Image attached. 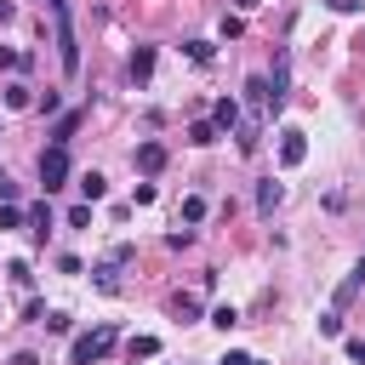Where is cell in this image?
Masks as SVG:
<instances>
[{"mask_svg": "<svg viewBox=\"0 0 365 365\" xmlns=\"http://www.w3.org/2000/svg\"><path fill=\"white\" fill-rule=\"evenodd\" d=\"M46 6H63V0H46Z\"/></svg>", "mask_w": 365, "mask_h": 365, "instance_id": "d590c367", "label": "cell"}, {"mask_svg": "<svg viewBox=\"0 0 365 365\" xmlns=\"http://www.w3.org/2000/svg\"><path fill=\"white\" fill-rule=\"evenodd\" d=\"M125 74H131V80L143 86V80L154 74V46H137V51H131V63H125Z\"/></svg>", "mask_w": 365, "mask_h": 365, "instance_id": "9c48e42d", "label": "cell"}, {"mask_svg": "<svg viewBox=\"0 0 365 365\" xmlns=\"http://www.w3.org/2000/svg\"><path fill=\"white\" fill-rule=\"evenodd\" d=\"M217 137H222V131H217L211 120H194V125H188V143H194V148H211Z\"/></svg>", "mask_w": 365, "mask_h": 365, "instance_id": "4fadbf2b", "label": "cell"}, {"mask_svg": "<svg viewBox=\"0 0 365 365\" xmlns=\"http://www.w3.org/2000/svg\"><path fill=\"white\" fill-rule=\"evenodd\" d=\"M182 51H188V63H211V57H217L211 40H182Z\"/></svg>", "mask_w": 365, "mask_h": 365, "instance_id": "e0dca14e", "label": "cell"}, {"mask_svg": "<svg viewBox=\"0 0 365 365\" xmlns=\"http://www.w3.org/2000/svg\"><path fill=\"white\" fill-rule=\"evenodd\" d=\"M182 222H205V200H200V194L182 200Z\"/></svg>", "mask_w": 365, "mask_h": 365, "instance_id": "44dd1931", "label": "cell"}, {"mask_svg": "<svg viewBox=\"0 0 365 365\" xmlns=\"http://www.w3.org/2000/svg\"><path fill=\"white\" fill-rule=\"evenodd\" d=\"M6 274H11V285H17V291H29V285H34V274H29V262H11Z\"/></svg>", "mask_w": 365, "mask_h": 365, "instance_id": "d4e9b609", "label": "cell"}, {"mask_svg": "<svg viewBox=\"0 0 365 365\" xmlns=\"http://www.w3.org/2000/svg\"><path fill=\"white\" fill-rule=\"evenodd\" d=\"M34 108H40V114H57V108H63V97H57V91H40V97H34Z\"/></svg>", "mask_w": 365, "mask_h": 365, "instance_id": "83f0119b", "label": "cell"}, {"mask_svg": "<svg viewBox=\"0 0 365 365\" xmlns=\"http://www.w3.org/2000/svg\"><path fill=\"white\" fill-rule=\"evenodd\" d=\"M68 228H91V205H68Z\"/></svg>", "mask_w": 365, "mask_h": 365, "instance_id": "f1b7e54d", "label": "cell"}, {"mask_svg": "<svg viewBox=\"0 0 365 365\" xmlns=\"http://www.w3.org/2000/svg\"><path fill=\"white\" fill-rule=\"evenodd\" d=\"M154 354H160V336H131V342H125V359H131V365H137V359H154Z\"/></svg>", "mask_w": 365, "mask_h": 365, "instance_id": "7c38bea8", "label": "cell"}, {"mask_svg": "<svg viewBox=\"0 0 365 365\" xmlns=\"http://www.w3.org/2000/svg\"><path fill=\"white\" fill-rule=\"evenodd\" d=\"M74 131H80V114H63V120H57V131H51V143H57V148H68V137H74Z\"/></svg>", "mask_w": 365, "mask_h": 365, "instance_id": "ac0fdd59", "label": "cell"}, {"mask_svg": "<svg viewBox=\"0 0 365 365\" xmlns=\"http://www.w3.org/2000/svg\"><path fill=\"white\" fill-rule=\"evenodd\" d=\"M291 97V57H274V74H268V103L279 114V103Z\"/></svg>", "mask_w": 365, "mask_h": 365, "instance_id": "5b68a950", "label": "cell"}, {"mask_svg": "<svg viewBox=\"0 0 365 365\" xmlns=\"http://www.w3.org/2000/svg\"><path fill=\"white\" fill-rule=\"evenodd\" d=\"M211 325H217V331H234V325H240V314L222 302V308H211Z\"/></svg>", "mask_w": 365, "mask_h": 365, "instance_id": "7402d4cb", "label": "cell"}, {"mask_svg": "<svg viewBox=\"0 0 365 365\" xmlns=\"http://www.w3.org/2000/svg\"><path fill=\"white\" fill-rule=\"evenodd\" d=\"M6 108H34V91H29L23 80H11V86H6Z\"/></svg>", "mask_w": 365, "mask_h": 365, "instance_id": "9a60e30c", "label": "cell"}, {"mask_svg": "<svg viewBox=\"0 0 365 365\" xmlns=\"http://www.w3.org/2000/svg\"><path fill=\"white\" fill-rule=\"evenodd\" d=\"M228 6H240V11H251V6H257V0H228Z\"/></svg>", "mask_w": 365, "mask_h": 365, "instance_id": "e575fe53", "label": "cell"}, {"mask_svg": "<svg viewBox=\"0 0 365 365\" xmlns=\"http://www.w3.org/2000/svg\"><path fill=\"white\" fill-rule=\"evenodd\" d=\"M319 336H342V308H331V314H319Z\"/></svg>", "mask_w": 365, "mask_h": 365, "instance_id": "cb8c5ba5", "label": "cell"}, {"mask_svg": "<svg viewBox=\"0 0 365 365\" xmlns=\"http://www.w3.org/2000/svg\"><path fill=\"white\" fill-rule=\"evenodd\" d=\"M108 348H114V325H97V331H86V336H74L68 365H97V359H108Z\"/></svg>", "mask_w": 365, "mask_h": 365, "instance_id": "6da1fadb", "label": "cell"}, {"mask_svg": "<svg viewBox=\"0 0 365 365\" xmlns=\"http://www.w3.org/2000/svg\"><path fill=\"white\" fill-rule=\"evenodd\" d=\"M257 131H262V120H251V125L240 120V131H234V137H240V154H251V148H257Z\"/></svg>", "mask_w": 365, "mask_h": 365, "instance_id": "ffe728a7", "label": "cell"}, {"mask_svg": "<svg viewBox=\"0 0 365 365\" xmlns=\"http://www.w3.org/2000/svg\"><path fill=\"white\" fill-rule=\"evenodd\" d=\"M63 182H68V148L51 143V148H40V188L51 194V188H63Z\"/></svg>", "mask_w": 365, "mask_h": 365, "instance_id": "3957f363", "label": "cell"}, {"mask_svg": "<svg viewBox=\"0 0 365 365\" xmlns=\"http://www.w3.org/2000/svg\"><path fill=\"white\" fill-rule=\"evenodd\" d=\"M131 160H137V171H143V177H154V171H165V143H137V154H131Z\"/></svg>", "mask_w": 365, "mask_h": 365, "instance_id": "8992f818", "label": "cell"}, {"mask_svg": "<svg viewBox=\"0 0 365 365\" xmlns=\"http://www.w3.org/2000/svg\"><path fill=\"white\" fill-rule=\"evenodd\" d=\"M171 314H177V319H200V297H182V291H177V297H171Z\"/></svg>", "mask_w": 365, "mask_h": 365, "instance_id": "d6986e66", "label": "cell"}, {"mask_svg": "<svg viewBox=\"0 0 365 365\" xmlns=\"http://www.w3.org/2000/svg\"><path fill=\"white\" fill-rule=\"evenodd\" d=\"M11 365H40V359H34V354H17V359H11Z\"/></svg>", "mask_w": 365, "mask_h": 365, "instance_id": "836d02e7", "label": "cell"}, {"mask_svg": "<svg viewBox=\"0 0 365 365\" xmlns=\"http://www.w3.org/2000/svg\"><path fill=\"white\" fill-rule=\"evenodd\" d=\"M348 359H354V365H365V336H348Z\"/></svg>", "mask_w": 365, "mask_h": 365, "instance_id": "f546056e", "label": "cell"}, {"mask_svg": "<svg viewBox=\"0 0 365 365\" xmlns=\"http://www.w3.org/2000/svg\"><path fill=\"white\" fill-rule=\"evenodd\" d=\"M354 291H365V257H359V262H354V274L336 285V308H342V302H354Z\"/></svg>", "mask_w": 365, "mask_h": 365, "instance_id": "8fae6325", "label": "cell"}, {"mask_svg": "<svg viewBox=\"0 0 365 365\" xmlns=\"http://www.w3.org/2000/svg\"><path fill=\"white\" fill-rule=\"evenodd\" d=\"M80 194H86V205L103 200V194H108V177H103V171H86V177H80Z\"/></svg>", "mask_w": 365, "mask_h": 365, "instance_id": "5bb4252c", "label": "cell"}, {"mask_svg": "<svg viewBox=\"0 0 365 365\" xmlns=\"http://www.w3.org/2000/svg\"><path fill=\"white\" fill-rule=\"evenodd\" d=\"M217 365H251V354H240V348H228V354H222Z\"/></svg>", "mask_w": 365, "mask_h": 365, "instance_id": "4dcf8cb0", "label": "cell"}, {"mask_svg": "<svg viewBox=\"0 0 365 365\" xmlns=\"http://www.w3.org/2000/svg\"><path fill=\"white\" fill-rule=\"evenodd\" d=\"M279 200H285V182H274V177H268V182H257V211H262V217H274V205H279Z\"/></svg>", "mask_w": 365, "mask_h": 365, "instance_id": "30bf717a", "label": "cell"}, {"mask_svg": "<svg viewBox=\"0 0 365 365\" xmlns=\"http://www.w3.org/2000/svg\"><path fill=\"white\" fill-rule=\"evenodd\" d=\"M57 17V57H63V74H80V40H74V17H68V0L51 6Z\"/></svg>", "mask_w": 365, "mask_h": 365, "instance_id": "7a4b0ae2", "label": "cell"}, {"mask_svg": "<svg viewBox=\"0 0 365 365\" xmlns=\"http://www.w3.org/2000/svg\"><path fill=\"white\" fill-rule=\"evenodd\" d=\"M120 268H125L120 257H103V262L91 268V279H97V291H120Z\"/></svg>", "mask_w": 365, "mask_h": 365, "instance_id": "ba28073f", "label": "cell"}, {"mask_svg": "<svg viewBox=\"0 0 365 365\" xmlns=\"http://www.w3.org/2000/svg\"><path fill=\"white\" fill-rule=\"evenodd\" d=\"M11 17H17V6H11V0H0V23H11Z\"/></svg>", "mask_w": 365, "mask_h": 365, "instance_id": "d6a6232c", "label": "cell"}, {"mask_svg": "<svg viewBox=\"0 0 365 365\" xmlns=\"http://www.w3.org/2000/svg\"><path fill=\"white\" fill-rule=\"evenodd\" d=\"M0 68H11V74H17V68H29V57H23V51H11V46H0Z\"/></svg>", "mask_w": 365, "mask_h": 365, "instance_id": "4316f807", "label": "cell"}, {"mask_svg": "<svg viewBox=\"0 0 365 365\" xmlns=\"http://www.w3.org/2000/svg\"><path fill=\"white\" fill-rule=\"evenodd\" d=\"M211 125H217V131H240V103H234V97H217Z\"/></svg>", "mask_w": 365, "mask_h": 365, "instance_id": "52a82bcc", "label": "cell"}, {"mask_svg": "<svg viewBox=\"0 0 365 365\" xmlns=\"http://www.w3.org/2000/svg\"><path fill=\"white\" fill-rule=\"evenodd\" d=\"M46 331H57V336H68V331H74V319H68L63 308H51V314H46Z\"/></svg>", "mask_w": 365, "mask_h": 365, "instance_id": "603a6c76", "label": "cell"}, {"mask_svg": "<svg viewBox=\"0 0 365 365\" xmlns=\"http://www.w3.org/2000/svg\"><path fill=\"white\" fill-rule=\"evenodd\" d=\"M302 160H308V137H302L297 125H285V131H279V165L291 171V165H302Z\"/></svg>", "mask_w": 365, "mask_h": 365, "instance_id": "277c9868", "label": "cell"}, {"mask_svg": "<svg viewBox=\"0 0 365 365\" xmlns=\"http://www.w3.org/2000/svg\"><path fill=\"white\" fill-rule=\"evenodd\" d=\"M29 228H34V240H46V228H51V205H46V200L29 205Z\"/></svg>", "mask_w": 365, "mask_h": 365, "instance_id": "2e32d148", "label": "cell"}, {"mask_svg": "<svg viewBox=\"0 0 365 365\" xmlns=\"http://www.w3.org/2000/svg\"><path fill=\"white\" fill-rule=\"evenodd\" d=\"M325 6H331V11H359L365 0H325Z\"/></svg>", "mask_w": 365, "mask_h": 365, "instance_id": "1f68e13d", "label": "cell"}, {"mask_svg": "<svg viewBox=\"0 0 365 365\" xmlns=\"http://www.w3.org/2000/svg\"><path fill=\"white\" fill-rule=\"evenodd\" d=\"M29 222V211H17V205H0V228H23Z\"/></svg>", "mask_w": 365, "mask_h": 365, "instance_id": "484cf974", "label": "cell"}, {"mask_svg": "<svg viewBox=\"0 0 365 365\" xmlns=\"http://www.w3.org/2000/svg\"><path fill=\"white\" fill-rule=\"evenodd\" d=\"M251 365H262V359H251Z\"/></svg>", "mask_w": 365, "mask_h": 365, "instance_id": "8d00e7d4", "label": "cell"}]
</instances>
